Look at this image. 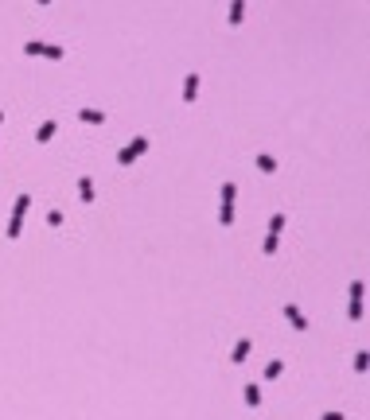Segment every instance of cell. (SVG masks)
<instances>
[{
	"mask_svg": "<svg viewBox=\"0 0 370 420\" xmlns=\"http://www.w3.org/2000/svg\"><path fill=\"white\" fill-rule=\"evenodd\" d=\"M28 206H31V195H16V203H12V218H8V230H4V237H20V230H24V214H28Z\"/></svg>",
	"mask_w": 370,
	"mask_h": 420,
	"instance_id": "6da1fadb",
	"label": "cell"
},
{
	"mask_svg": "<svg viewBox=\"0 0 370 420\" xmlns=\"http://www.w3.org/2000/svg\"><path fill=\"white\" fill-rule=\"evenodd\" d=\"M362 292H366V284L355 280V284H351V304H347V315L351 319H362Z\"/></svg>",
	"mask_w": 370,
	"mask_h": 420,
	"instance_id": "7a4b0ae2",
	"label": "cell"
},
{
	"mask_svg": "<svg viewBox=\"0 0 370 420\" xmlns=\"http://www.w3.org/2000/svg\"><path fill=\"white\" fill-rule=\"evenodd\" d=\"M284 319L292 323L296 331H308V319H304V311H300L296 304H284Z\"/></svg>",
	"mask_w": 370,
	"mask_h": 420,
	"instance_id": "3957f363",
	"label": "cell"
},
{
	"mask_svg": "<svg viewBox=\"0 0 370 420\" xmlns=\"http://www.w3.org/2000/svg\"><path fill=\"white\" fill-rule=\"evenodd\" d=\"M250 350H253V343H250V339H238V343H234V350H230V362H234V366H242L246 358H250Z\"/></svg>",
	"mask_w": 370,
	"mask_h": 420,
	"instance_id": "277c9868",
	"label": "cell"
},
{
	"mask_svg": "<svg viewBox=\"0 0 370 420\" xmlns=\"http://www.w3.org/2000/svg\"><path fill=\"white\" fill-rule=\"evenodd\" d=\"M78 203H94V179L90 175L78 179Z\"/></svg>",
	"mask_w": 370,
	"mask_h": 420,
	"instance_id": "5b68a950",
	"label": "cell"
},
{
	"mask_svg": "<svg viewBox=\"0 0 370 420\" xmlns=\"http://www.w3.org/2000/svg\"><path fill=\"white\" fill-rule=\"evenodd\" d=\"M55 132H59V121H43V125L35 129V140H39V144H47V140H51Z\"/></svg>",
	"mask_w": 370,
	"mask_h": 420,
	"instance_id": "8992f818",
	"label": "cell"
},
{
	"mask_svg": "<svg viewBox=\"0 0 370 420\" xmlns=\"http://www.w3.org/2000/svg\"><path fill=\"white\" fill-rule=\"evenodd\" d=\"M199 98V74H187V86H183V102L191 105Z\"/></svg>",
	"mask_w": 370,
	"mask_h": 420,
	"instance_id": "52a82bcc",
	"label": "cell"
},
{
	"mask_svg": "<svg viewBox=\"0 0 370 420\" xmlns=\"http://www.w3.org/2000/svg\"><path fill=\"white\" fill-rule=\"evenodd\" d=\"M78 121H86V125H105V113L102 109H78Z\"/></svg>",
	"mask_w": 370,
	"mask_h": 420,
	"instance_id": "ba28073f",
	"label": "cell"
},
{
	"mask_svg": "<svg viewBox=\"0 0 370 420\" xmlns=\"http://www.w3.org/2000/svg\"><path fill=\"white\" fill-rule=\"evenodd\" d=\"M125 148H129L133 156H144V152H148V136H133V140H129Z\"/></svg>",
	"mask_w": 370,
	"mask_h": 420,
	"instance_id": "9c48e42d",
	"label": "cell"
},
{
	"mask_svg": "<svg viewBox=\"0 0 370 420\" xmlns=\"http://www.w3.org/2000/svg\"><path fill=\"white\" fill-rule=\"evenodd\" d=\"M234 195H238L234 179H226V183H222V206H234Z\"/></svg>",
	"mask_w": 370,
	"mask_h": 420,
	"instance_id": "30bf717a",
	"label": "cell"
},
{
	"mask_svg": "<svg viewBox=\"0 0 370 420\" xmlns=\"http://www.w3.org/2000/svg\"><path fill=\"white\" fill-rule=\"evenodd\" d=\"M257 167H261L265 175H273V172H277V159L269 156V152H261V156H257Z\"/></svg>",
	"mask_w": 370,
	"mask_h": 420,
	"instance_id": "8fae6325",
	"label": "cell"
},
{
	"mask_svg": "<svg viewBox=\"0 0 370 420\" xmlns=\"http://www.w3.org/2000/svg\"><path fill=\"white\" fill-rule=\"evenodd\" d=\"M242 16H246V4H242V0H234V4H230V16H226V20H230V24H242Z\"/></svg>",
	"mask_w": 370,
	"mask_h": 420,
	"instance_id": "7c38bea8",
	"label": "cell"
},
{
	"mask_svg": "<svg viewBox=\"0 0 370 420\" xmlns=\"http://www.w3.org/2000/svg\"><path fill=\"white\" fill-rule=\"evenodd\" d=\"M246 405H250V408L261 405V389H257V385H246Z\"/></svg>",
	"mask_w": 370,
	"mask_h": 420,
	"instance_id": "4fadbf2b",
	"label": "cell"
},
{
	"mask_svg": "<svg viewBox=\"0 0 370 420\" xmlns=\"http://www.w3.org/2000/svg\"><path fill=\"white\" fill-rule=\"evenodd\" d=\"M39 55H43V58H55V62H59L66 51H62V47H55V43H43V51H39Z\"/></svg>",
	"mask_w": 370,
	"mask_h": 420,
	"instance_id": "5bb4252c",
	"label": "cell"
},
{
	"mask_svg": "<svg viewBox=\"0 0 370 420\" xmlns=\"http://www.w3.org/2000/svg\"><path fill=\"white\" fill-rule=\"evenodd\" d=\"M277 245H281V237H273V233H269L265 241H261V253H265V257H273V253H277Z\"/></svg>",
	"mask_w": 370,
	"mask_h": 420,
	"instance_id": "9a60e30c",
	"label": "cell"
},
{
	"mask_svg": "<svg viewBox=\"0 0 370 420\" xmlns=\"http://www.w3.org/2000/svg\"><path fill=\"white\" fill-rule=\"evenodd\" d=\"M281 370H284V362H269V366H265V381H277V377H281Z\"/></svg>",
	"mask_w": 370,
	"mask_h": 420,
	"instance_id": "2e32d148",
	"label": "cell"
},
{
	"mask_svg": "<svg viewBox=\"0 0 370 420\" xmlns=\"http://www.w3.org/2000/svg\"><path fill=\"white\" fill-rule=\"evenodd\" d=\"M284 222H288V218H284V214H273V222H269V233H273V237H277V233L284 230Z\"/></svg>",
	"mask_w": 370,
	"mask_h": 420,
	"instance_id": "e0dca14e",
	"label": "cell"
},
{
	"mask_svg": "<svg viewBox=\"0 0 370 420\" xmlns=\"http://www.w3.org/2000/svg\"><path fill=\"white\" fill-rule=\"evenodd\" d=\"M218 222H222V226H230V222H234V206H222V210H218Z\"/></svg>",
	"mask_w": 370,
	"mask_h": 420,
	"instance_id": "ac0fdd59",
	"label": "cell"
},
{
	"mask_svg": "<svg viewBox=\"0 0 370 420\" xmlns=\"http://www.w3.org/2000/svg\"><path fill=\"white\" fill-rule=\"evenodd\" d=\"M39 51H43V43H39V39H31V43H24V55H39Z\"/></svg>",
	"mask_w": 370,
	"mask_h": 420,
	"instance_id": "d6986e66",
	"label": "cell"
},
{
	"mask_svg": "<svg viewBox=\"0 0 370 420\" xmlns=\"http://www.w3.org/2000/svg\"><path fill=\"white\" fill-rule=\"evenodd\" d=\"M366 358H370L366 350H358V354H355V370H358V374H362V370H366Z\"/></svg>",
	"mask_w": 370,
	"mask_h": 420,
	"instance_id": "ffe728a7",
	"label": "cell"
},
{
	"mask_svg": "<svg viewBox=\"0 0 370 420\" xmlns=\"http://www.w3.org/2000/svg\"><path fill=\"white\" fill-rule=\"evenodd\" d=\"M47 226H62V210H51L47 214Z\"/></svg>",
	"mask_w": 370,
	"mask_h": 420,
	"instance_id": "44dd1931",
	"label": "cell"
},
{
	"mask_svg": "<svg viewBox=\"0 0 370 420\" xmlns=\"http://www.w3.org/2000/svg\"><path fill=\"white\" fill-rule=\"evenodd\" d=\"M320 420H347V416H343V412H335V408H331V412H324V416H320Z\"/></svg>",
	"mask_w": 370,
	"mask_h": 420,
	"instance_id": "7402d4cb",
	"label": "cell"
},
{
	"mask_svg": "<svg viewBox=\"0 0 370 420\" xmlns=\"http://www.w3.org/2000/svg\"><path fill=\"white\" fill-rule=\"evenodd\" d=\"M0 121H4V113H0Z\"/></svg>",
	"mask_w": 370,
	"mask_h": 420,
	"instance_id": "603a6c76",
	"label": "cell"
}]
</instances>
